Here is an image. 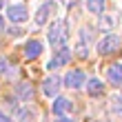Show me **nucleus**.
<instances>
[{
  "label": "nucleus",
  "instance_id": "21",
  "mask_svg": "<svg viewBox=\"0 0 122 122\" xmlns=\"http://www.w3.org/2000/svg\"><path fill=\"white\" fill-rule=\"evenodd\" d=\"M118 102H122V93H120V98H118Z\"/></svg>",
  "mask_w": 122,
  "mask_h": 122
},
{
  "label": "nucleus",
  "instance_id": "1",
  "mask_svg": "<svg viewBox=\"0 0 122 122\" xmlns=\"http://www.w3.org/2000/svg\"><path fill=\"white\" fill-rule=\"evenodd\" d=\"M67 36H69L67 22H64V20H58V22H53L51 29H49V42H51L53 47H62L64 40H67Z\"/></svg>",
  "mask_w": 122,
  "mask_h": 122
},
{
  "label": "nucleus",
  "instance_id": "22",
  "mask_svg": "<svg viewBox=\"0 0 122 122\" xmlns=\"http://www.w3.org/2000/svg\"><path fill=\"white\" fill-rule=\"evenodd\" d=\"M0 7H2V0H0Z\"/></svg>",
  "mask_w": 122,
  "mask_h": 122
},
{
  "label": "nucleus",
  "instance_id": "6",
  "mask_svg": "<svg viewBox=\"0 0 122 122\" xmlns=\"http://www.w3.org/2000/svg\"><path fill=\"white\" fill-rule=\"evenodd\" d=\"M62 87V78L58 76H49L45 82H42V93H45L47 98H58V91Z\"/></svg>",
  "mask_w": 122,
  "mask_h": 122
},
{
  "label": "nucleus",
  "instance_id": "7",
  "mask_svg": "<svg viewBox=\"0 0 122 122\" xmlns=\"http://www.w3.org/2000/svg\"><path fill=\"white\" fill-rule=\"evenodd\" d=\"M69 60H71V51H69V47H58L56 56L49 60L47 67H49V69H56V67H62V64H67Z\"/></svg>",
  "mask_w": 122,
  "mask_h": 122
},
{
  "label": "nucleus",
  "instance_id": "13",
  "mask_svg": "<svg viewBox=\"0 0 122 122\" xmlns=\"http://www.w3.org/2000/svg\"><path fill=\"white\" fill-rule=\"evenodd\" d=\"M16 118H18V122H33L36 111H33V109H29V107H20L18 113H16Z\"/></svg>",
  "mask_w": 122,
  "mask_h": 122
},
{
  "label": "nucleus",
  "instance_id": "15",
  "mask_svg": "<svg viewBox=\"0 0 122 122\" xmlns=\"http://www.w3.org/2000/svg\"><path fill=\"white\" fill-rule=\"evenodd\" d=\"M16 91H18V96L22 98V100H31V87H29L27 82H25V84H18Z\"/></svg>",
  "mask_w": 122,
  "mask_h": 122
},
{
  "label": "nucleus",
  "instance_id": "16",
  "mask_svg": "<svg viewBox=\"0 0 122 122\" xmlns=\"http://www.w3.org/2000/svg\"><path fill=\"white\" fill-rule=\"evenodd\" d=\"M113 25H116V20H113L111 16H102V18H100V29H102V31L113 29Z\"/></svg>",
  "mask_w": 122,
  "mask_h": 122
},
{
  "label": "nucleus",
  "instance_id": "17",
  "mask_svg": "<svg viewBox=\"0 0 122 122\" xmlns=\"http://www.w3.org/2000/svg\"><path fill=\"white\" fill-rule=\"evenodd\" d=\"M53 122H76V120H71V118H64V116H58Z\"/></svg>",
  "mask_w": 122,
  "mask_h": 122
},
{
  "label": "nucleus",
  "instance_id": "8",
  "mask_svg": "<svg viewBox=\"0 0 122 122\" xmlns=\"http://www.w3.org/2000/svg\"><path fill=\"white\" fill-rule=\"evenodd\" d=\"M107 80H109L113 87H120L122 84V62H116L107 69Z\"/></svg>",
  "mask_w": 122,
  "mask_h": 122
},
{
  "label": "nucleus",
  "instance_id": "12",
  "mask_svg": "<svg viewBox=\"0 0 122 122\" xmlns=\"http://www.w3.org/2000/svg\"><path fill=\"white\" fill-rule=\"evenodd\" d=\"M87 91L91 93V96H102V91H104L102 80H98V78H91V80H87Z\"/></svg>",
  "mask_w": 122,
  "mask_h": 122
},
{
  "label": "nucleus",
  "instance_id": "20",
  "mask_svg": "<svg viewBox=\"0 0 122 122\" xmlns=\"http://www.w3.org/2000/svg\"><path fill=\"white\" fill-rule=\"evenodd\" d=\"M0 31H5V20H2V16H0Z\"/></svg>",
  "mask_w": 122,
  "mask_h": 122
},
{
  "label": "nucleus",
  "instance_id": "3",
  "mask_svg": "<svg viewBox=\"0 0 122 122\" xmlns=\"http://www.w3.org/2000/svg\"><path fill=\"white\" fill-rule=\"evenodd\" d=\"M84 82H87V76H84L80 69H71L69 73L64 76V80H62V84L69 87V89H82Z\"/></svg>",
  "mask_w": 122,
  "mask_h": 122
},
{
  "label": "nucleus",
  "instance_id": "4",
  "mask_svg": "<svg viewBox=\"0 0 122 122\" xmlns=\"http://www.w3.org/2000/svg\"><path fill=\"white\" fill-rule=\"evenodd\" d=\"M7 18H9L11 22L20 25V22H25V20L29 18V11H27V7L22 2H16V5H11L9 9H7Z\"/></svg>",
  "mask_w": 122,
  "mask_h": 122
},
{
  "label": "nucleus",
  "instance_id": "11",
  "mask_svg": "<svg viewBox=\"0 0 122 122\" xmlns=\"http://www.w3.org/2000/svg\"><path fill=\"white\" fill-rule=\"evenodd\" d=\"M51 13H53V5L51 2H45L42 7H38V11H36V25H45Z\"/></svg>",
  "mask_w": 122,
  "mask_h": 122
},
{
  "label": "nucleus",
  "instance_id": "18",
  "mask_svg": "<svg viewBox=\"0 0 122 122\" xmlns=\"http://www.w3.org/2000/svg\"><path fill=\"white\" fill-rule=\"evenodd\" d=\"M0 122H11V118H9V116H7V113H5V111H0Z\"/></svg>",
  "mask_w": 122,
  "mask_h": 122
},
{
  "label": "nucleus",
  "instance_id": "19",
  "mask_svg": "<svg viewBox=\"0 0 122 122\" xmlns=\"http://www.w3.org/2000/svg\"><path fill=\"white\" fill-rule=\"evenodd\" d=\"M60 2H62L64 7H71V5H76V2H78V0H60Z\"/></svg>",
  "mask_w": 122,
  "mask_h": 122
},
{
  "label": "nucleus",
  "instance_id": "2",
  "mask_svg": "<svg viewBox=\"0 0 122 122\" xmlns=\"http://www.w3.org/2000/svg\"><path fill=\"white\" fill-rule=\"evenodd\" d=\"M120 45H122V40L118 38V36L109 33V36H104V38L98 42V53H100V56H109V53H116L118 49H120Z\"/></svg>",
  "mask_w": 122,
  "mask_h": 122
},
{
  "label": "nucleus",
  "instance_id": "10",
  "mask_svg": "<svg viewBox=\"0 0 122 122\" xmlns=\"http://www.w3.org/2000/svg\"><path fill=\"white\" fill-rule=\"evenodd\" d=\"M42 49H45V47H42V42L40 40H29V42H27V45H25V58H38V56L42 53Z\"/></svg>",
  "mask_w": 122,
  "mask_h": 122
},
{
  "label": "nucleus",
  "instance_id": "5",
  "mask_svg": "<svg viewBox=\"0 0 122 122\" xmlns=\"http://www.w3.org/2000/svg\"><path fill=\"white\" fill-rule=\"evenodd\" d=\"M89 45H91V29L84 27V29H80V33H78V49H76V53L80 56V58H87Z\"/></svg>",
  "mask_w": 122,
  "mask_h": 122
},
{
  "label": "nucleus",
  "instance_id": "14",
  "mask_svg": "<svg viewBox=\"0 0 122 122\" xmlns=\"http://www.w3.org/2000/svg\"><path fill=\"white\" fill-rule=\"evenodd\" d=\"M87 11L96 13V16H102V11H104V0H87Z\"/></svg>",
  "mask_w": 122,
  "mask_h": 122
},
{
  "label": "nucleus",
  "instance_id": "9",
  "mask_svg": "<svg viewBox=\"0 0 122 122\" xmlns=\"http://www.w3.org/2000/svg\"><path fill=\"white\" fill-rule=\"evenodd\" d=\"M51 109H53V113H56V116H64L67 111H71V109H73V102H71L69 98L58 96V98L53 100V107H51Z\"/></svg>",
  "mask_w": 122,
  "mask_h": 122
}]
</instances>
